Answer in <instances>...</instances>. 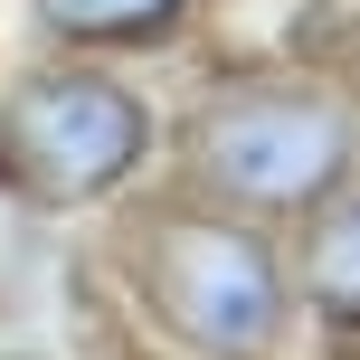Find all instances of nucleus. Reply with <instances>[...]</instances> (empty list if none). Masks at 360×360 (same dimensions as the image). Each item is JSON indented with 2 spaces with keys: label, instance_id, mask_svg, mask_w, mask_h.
<instances>
[{
  "label": "nucleus",
  "instance_id": "obj_3",
  "mask_svg": "<svg viewBox=\"0 0 360 360\" xmlns=\"http://www.w3.org/2000/svg\"><path fill=\"white\" fill-rule=\"evenodd\" d=\"M199 162L228 199L256 209H304L342 171V114L313 95H237L199 124Z\"/></svg>",
  "mask_w": 360,
  "mask_h": 360
},
{
  "label": "nucleus",
  "instance_id": "obj_2",
  "mask_svg": "<svg viewBox=\"0 0 360 360\" xmlns=\"http://www.w3.org/2000/svg\"><path fill=\"white\" fill-rule=\"evenodd\" d=\"M10 143H19V162H29V180L48 199H95L143 162L152 124L114 76H38L10 114Z\"/></svg>",
  "mask_w": 360,
  "mask_h": 360
},
{
  "label": "nucleus",
  "instance_id": "obj_1",
  "mask_svg": "<svg viewBox=\"0 0 360 360\" xmlns=\"http://www.w3.org/2000/svg\"><path fill=\"white\" fill-rule=\"evenodd\" d=\"M152 294H162L180 342L218 360H256L285 323V285H275L266 247L247 228H218V218H180L152 237Z\"/></svg>",
  "mask_w": 360,
  "mask_h": 360
},
{
  "label": "nucleus",
  "instance_id": "obj_4",
  "mask_svg": "<svg viewBox=\"0 0 360 360\" xmlns=\"http://www.w3.org/2000/svg\"><path fill=\"white\" fill-rule=\"evenodd\" d=\"M190 10V0H38V19L67 38H152L171 29V19Z\"/></svg>",
  "mask_w": 360,
  "mask_h": 360
},
{
  "label": "nucleus",
  "instance_id": "obj_5",
  "mask_svg": "<svg viewBox=\"0 0 360 360\" xmlns=\"http://www.w3.org/2000/svg\"><path fill=\"white\" fill-rule=\"evenodd\" d=\"M313 294L332 313H360V199L332 209V228L313 237Z\"/></svg>",
  "mask_w": 360,
  "mask_h": 360
}]
</instances>
